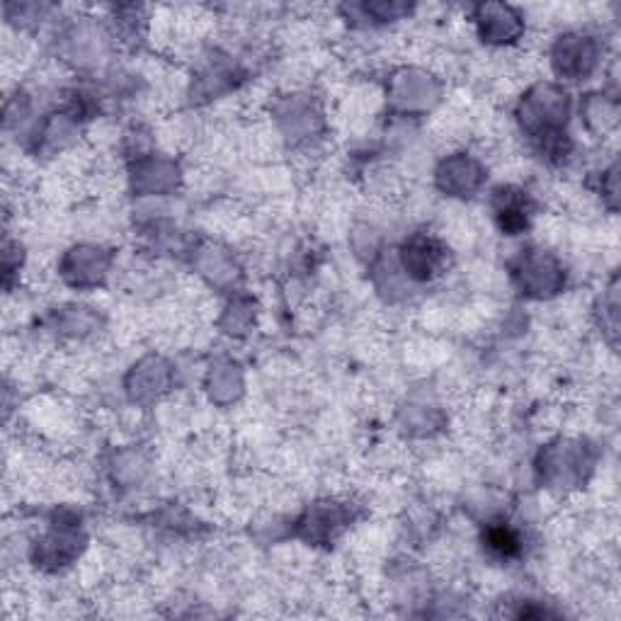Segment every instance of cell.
<instances>
[{"label":"cell","instance_id":"6da1fadb","mask_svg":"<svg viewBox=\"0 0 621 621\" xmlns=\"http://www.w3.org/2000/svg\"><path fill=\"white\" fill-rule=\"evenodd\" d=\"M488 544L503 556H512L514 551H517V539H514V534L508 532V529H495V532H490V534H488Z\"/></svg>","mask_w":621,"mask_h":621}]
</instances>
